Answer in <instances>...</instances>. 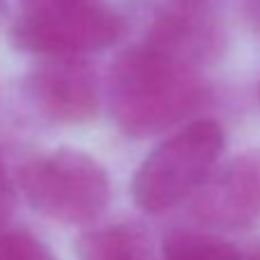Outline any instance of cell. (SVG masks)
Here are the masks:
<instances>
[{"instance_id": "obj_4", "label": "cell", "mask_w": 260, "mask_h": 260, "mask_svg": "<svg viewBox=\"0 0 260 260\" xmlns=\"http://www.w3.org/2000/svg\"><path fill=\"white\" fill-rule=\"evenodd\" d=\"M124 32V21L115 12L94 3L64 7H28L12 23L10 42L25 53L49 58H74L115 44Z\"/></svg>"}, {"instance_id": "obj_8", "label": "cell", "mask_w": 260, "mask_h": 260, "mask_svg": "<svg viewBox=\"0 0 260 260\" xmlns=\"http://www.w3.org/2000/svg\"><path fill=\"white\" fill-rule=\"evenodd\" d=\"M83 260H145L141 237L132 228H106L85 237L81 244Z\"/></svg>"}, {"instance_id": "obj_11", "label": "cell", "mask_w": 260, "mask_h": 260, "mask_svg": "<svg viewBox=\"0 0 260 260\" xmlns=\"http://www.w3.org/2000/svg\"><path fill=\"white\" fill-rule=\"evenodd\" d=\"M81 3H92V0H25L28 7H64V5H81Z\"/></svg>"}, {"instance_id": "obj_5", "label": "cell", "mask_w": 260, "mask_h": 260, "mask_svg": "<svg viewBox=\"0 0 260 260\" xmlns=\"http://www.w3.org/2000/svg\"><path fill=\"white\" fill-rule=\"evenodd\" d=\"M25 97L51 122H85L97 113V79L74 58H49L25 79Z\"/></svg>"}, {"instance_id": "obj_13", "label": "cell", "mask_w": 260, "mask_h": 260, "mask_svg": "<svg viewBox=\"0 0 260 260\" xmlns=\"http://www.w3.org/2000/svg\"><path fill=\"white\" fill-rule=\"evenodd\" d=\"M0 14H3V5H0Z\"/></svg>"}, {"instance_id": "obj_6", "label": "cell", "mask_w": 260, "mask_h": 260, "mask_svg": "<svg viewBox=\"0 0 260 260\" xmlns=\"http://www.w3.org/2000/svg\"><path fill=\"white\" fill-rule=\"evenodd\" d=\"M201 216L231 228L253 226L260 221V150L235 157L219 173L201 203Z\"/></svg>"}, {"instance_id": "obj_10", "label": "cell", "mask_w": 260, "mask_h": 260, "mask_svg": "<svg viewBox=\"0 0 260 260\" xmlns=\"http://www.w3.org/2000/svg\"><path fill=\"white\" fill-rule=\"evenodd\" d=\"M10 210H12V184L5 166H3V159H0V221L10 214Z\"/></svg>"}, {"instance_id": "obj_9", "label": "cell", "mask_w": 260, "mask_h": 260, "mask_svg": "<svg viewBox=\"0 0 260 260\" xmlns=\"http://www.w3.org/2000/svg\"><path fill=\"white\" fill-rule=\"evenodd\" d=\"M0 260H55V255L30 233L0 231Z\"/></svg>"}, {"instance_id": "obj_3", "label": "cell", "mask_w": 260, "mask_h": 260, "mask_svg": "<svg viewBox=\"0 0 260 260\" xmlns=\"http://www.w3.org/2000/svg\"><path fill=\"white\" fill-rule=\"evenodd\" d=\"M21 189L35 210L60 223L94 221L111 196L106 171L79 150H58L28 161L21 168Z\"/></svg>"}, {"instance_id": "obj_12", "label": "cell", "mask_w": 260, "mask_h": 260, "mask_svg": "<svg viewBox=\"0 0 260 260\" xmlns=\"http://www.w3.org/2000/svg\"><path fill=\"white\" fill-rule=\"evenodd\" d=\"M251 260H260V249H258V251H255V253H253V255H251Z\"/></svg>"}, {"instance_id": "obj_1", "label": "cell", "mask_w": 260, "mask_h": 260, "mask_svg": "<svg viewBox=\"0 0 260 260\" xmlns=\"http://www.w3.org/2000/svg\"><path fill=\"white\" fill-rule=\"evenodd\" d=\"M111 108L129 134L168 129L201 102L198 79L166 51L145 46L124 53L111 72Z\"/></svg>"}, {"instance_id": "obj_2", "label": "cell", "mask_w": 260, "mask_h": 260, "mask_svg": "<svg viewBox=\"0 0 260 260\" xmlns=\"http://www.w3.org/2000/svg\"><path fill=\"white\" fill-rule=\"evenodd\" d=\"M223 143V129L212 120H198L173 134L134 175L132 191L138 207L161 212L187 198L212 171Z\"/></svg>"}, {"instance_id": "obj_7", "label": "cell", "mask_w": 260, "mask_h": 260, "mask_svg": "<svg viewBox=\"0 0 260 260\" xmlns=\"http://www.w3.org/2000/svg\"><path fill=\"white\" fill-rule=\"evenodd\" d=\"M164 260H240L228 242L177 231L164 240Z\"/></svg>"}]
</instances>
